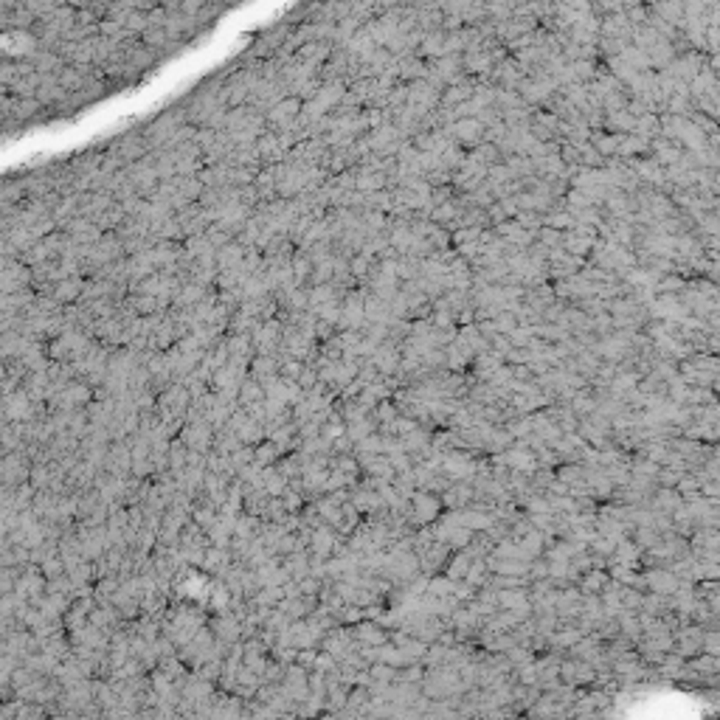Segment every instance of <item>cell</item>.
I'll return each mask as SVG.
<instances>
[{"mask_svg":"<svg viewBox=\"0 0 720 720\" xmlns=\"http://www.w3.org/2000/svg\"><path fill=\"white\" fill-rule=\"evenodd\" d=\"M453 135L462 141V144H481V135H484V127L478 118H459L453 124Z\"/></svg>","mask_w":720,"mask_h":720,"instance_id":"obj_1","label":"cell"},{"mask_svg":"<svg viewBox=\"0 0 720 720\" xmlns=\"http://www.w3.org/2000/svg\"><path fill=\"white\" fill-rule=\"evenodd\" d=\"M560 245H563V251H566V254H574V256L580 259V256H586V254L594 248V240H591V237H586V234H580V231H569V234L563 237V242H560Z\"/></svg>","mask_w":720,"mask_h":720,"instance_id":"obj_2","label":"cell"},{"mask_svg":"<svg viewBox=\"0 0 720 720\" xmlns=\"http://www.w3.org/2000/svg\"><path fill=\"white\" fill-rule=\"evenodd\" d=\"M383 174H372V172H366V174H360V180H357V189L360 192H366V195H375V189H383Z\"/></svg>","mask_w":720,"mask_h":720,"instance_id":"obj_3","label":"cell"}]
</instances>
